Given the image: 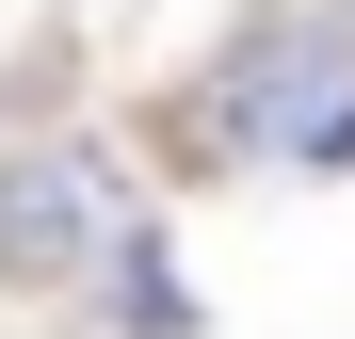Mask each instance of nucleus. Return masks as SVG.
<instances>
[{
    "mask_svg": "<svg viewBox=\"0 0 355 339\" xmlns=\"http://www.w3.org/2000/svg\"><path fill=\"white\" fill-rule=\"evenodd\" d=\"M210 130L226 146H291V162H355V0H259L210 65Z\"/></svg>",
    "mask_w": 355,
    "mask_h": 339,
    "instance_id": "f257e3e1",
    "label": "nucleus"
},
{
    "mask_svg": "<svg viewBox=\"0 0 355 339\" xmlns=\"http://www.w3.org/2000/svg\"><path fill=\"white\" fill-rule=\"evenodd\" d=\"M113 243H130V210H113V178L81 146H17L0 162V291H65Z\"/></svg>",
    "mask_w": 355,
    "mask_h": 339,
    "instance_id": "f03ea898",
    "label": "nucleus"
}]
</instances>
